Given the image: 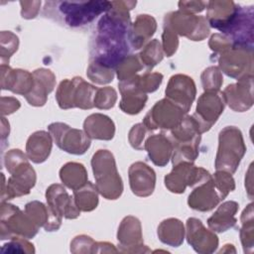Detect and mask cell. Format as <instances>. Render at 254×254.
Listing matches in <instances>:
<instances>
[{"mask_svg":"<svg viewBox=\"0 0 254 254\" xmlns=\"http://www.w3.org/2000/svg\"><path fill=\"white\" fill-rule=\"evenodd\" d=\"M83 129L90 139L111 140L115 133L113 121L106 115L94 113L86 117Z\"/></svg>","mask_w":254,"mask_h":254,"instance_id":"cell-28","label":"cell"},{"mask_svg":"<svg viewBox=\"0 0 254 254\" xmlns=\"http://www.w3.org/2000/svg\"><path fill=\"white\" fill-rule=\"evenodd\" d=\"M1 239L12 238L13 235H20L25 238L34 237L39 226L33 219L19 207L2 202L1 204Z\"/></svg>","mask_w":254,"mask_h":254,"instance_id":"cell-8","label":"cell"},{"mask_svg":"<svg viewBox=\"0 0 254 254\" xmlns=\"http://www.w3.org/2000/svg\"><path fill=\"white\" fill-rule=\"evenodd\" d=\"M216 188L219 191L221 199H224L227 194L235 189V183L231 174L224 171H216L212 176Z\"/></svg>","mask_w":254,"mask_h":254,"instance_id":"cell-43","label":"cell"},{"mask_svg":"<svg viewBox=\"0 0 254 254\" xmlns=\"http://www.w3.org/2000/svg\"><path fill=\"white\" fill-rule=\"evenodd\" d=\"M210 176L203 168H197L190 162H181L174 165L173 171L165 177V186L172 192L182 193L188 186L193 187Z\"/></svg>","mask_w":254,"mask_h":254,"instance_id":"cell-12","label":"cell"},{"mask_svg":"<svg viewBox=\"0 0 254 254\" xmlns=\"http://www.w3.org/2000/svg\"><path fill=\"white\" fill-rule=\"evenodd\" d=\"M130 188L138 196H149L153 193L156 185L154 170L143 162H136L129 168Z\"/></svg>","mask_w":254,"mask_h":254,"instance_id":"cell-20","label":"cell"},{"mask_svg":"<svg viewBox=\"0 0 254 254\" xmlns=\"http://www.w3.org/2000/svg\"><path fill=\"white\" fill-rule=\"evenodd\" d=\"M157 22L154 17L147 14H140L131 24L128 33V41L135 50L142 48L155 34Z\"/></svg>","mask_w":254,"mask_h":254,"instance_id":"cell-26","label":"cell"},{"mask_svg":"<svg viewBox=\"0 0 254 254\" xmlns=\"http://www.w3.org/2000/svg\"><path fill=\"white\" fill-rule=\"evenodd\" d=\"M224 102L234 111L244 112L253 105V75L238 79L229 84L222 93Z\"/></svg>","mask_w":254,"mask_h":254,"instance_id":"cell-16","label":"cell"},{"mask_svg":"<svg viewBox=\"0 0 254 254\" xmlns=\"http://www.w3.org/2000/svg\"><path fill=\"white\" fill-rule=\"evenodd\" d=\"M60 178L64 186L73 190L80 189L87 183V173L82 164L66 163L60 171Z\"/></svg>","mask_w":254,"mask_h":254,"instance_id":"cell-33","label":"cell"},{"mask_svg":"<svg viewBox=\"0 0 254 254\" xmlns=\"http://www.w3.org/2000/svg\"><path fill=\"white\" fill-rule=\"evenodd\" d=\"M59 12L64 21L69 27H80L93 21L98 15L106 13L110 6V1H85V2H57Z\"/></svg>","mask_w":254,"mask_h":254,"instance_id":"cell-6","label":"cell"},{"mask_svg":"<svg viewBox=\"0 0 254 254\" xmlns=\"http://www.w3.org/2000/svg\"><path fill=\"white\" fill-rule=\"evenodd\" d=\"M238 209V203L233 200L223 202L212 216L207 220L208 226L216 232H223L233 227L236 223L235 213Z\"/></svg>","mask_w":254,"mask_h":254,"instance_id":"cell-30","label":"cell"},{"mask_svg":"<svg viewBox=\"0 0 254 254\" xmlns=\"http://www.w3.org/2000/svg\"><path fill=\"white\" fill-rule=\"evenodd\" d=\"M187 238L196 252H212L218 245L217 236L193 217L187 221Z\"/></svg>","mask_w":254,"mask_h":254,"instance_id":"cell-22","label":"cell"},{"mask_svg":"<svg viewBox=\"0 0 254 254\" xmlns=\"http://www.w3.org/2000/svg\"><path fill=\"white\" fill-rule=\"evenodd\" d=\"M49 132L59 148L74 155H82L90 147V138L85 132L62 122L49 125Z\"/></svg>","mask_w":254,"mask_h":254,"instance_id":"cell-11","label":"cell"},{"mask_svg":"<svg viewBox=\"0 0 254 254\" xmlns=\"http://www.w3.org/2000/svg\"><path fill=\"white\" fill-rule=\"evenodd\" d=\"M117 100V93L114 88L110 86L97 88L94 96L93 104L99 109H109L115 105Z\"/></svg>","mask_w":254,"mask_h":254,"instance_id":"cell-42","label":"cell"},{"mask_svg":"<svg viewBox=\"0 0 254 254\" xmlns=\"http://www.w3.org/2000/svg\"><path fill=\"white\" fill-rule=\"evenodd\" d=\"M19 46L18 37L10 31L1 32V63L6 64L9 58L17 51Z\"/></svg>","mask_w":254,"mask_h":254,"instance_id":"cell-38","label":"cell"},{"mask_svg":"<svg viewBox=\"0 0 254 254\" xmlns=\"http://www.w3.org/2000/svg\"><path fill=\"white\" fill-rule=\"evenodd\" d=\"M36 179V173L29 162L20 165L11 173L5 193L1 196V198L5 196L2 202H4L5 199H11L28 194L30 190L35 186Z\"/></svg>","mask_w":254,"mask_h":254,"instance_id":"cell-18","label":"cell"},{"mask_svg":"<svg viewBox=\"0 0 254 254\" xmlns=\"http://www.w3.org/2000/svg\"><path fill=\"white\" fill-rule=\"evenodd\" d=\"M184 224L177 218L165 219L158 227V236L160 240L173 247L182 244L184 241Z\"/></svg>","mask_w":254,"mask_h":254,"instance_id":"cell-32","label":"cell"},{"mask_svg":"<svg viewBox=\"0 0 254 254\" xmlns=\"http://www.w3.org/2000/svg\"><path fill=\"white\" fill-rule=\"evenodd\" d=\"M97 88L87 83L81 77L63 80L56 93V99L62 109L78 107L90 109L94 106L93 100Z\"/></svg>","mask_w":254,"mask_h":254,"instance_id":"cell-5","label":"cell"},{"mask_svg":"<svg viewBox=\"0 0 254 254\" xmlns=\"http://www.w3.org/2000/svg\"><path fill=\"white\" fill-rule=\"evenodd\" d=\"M33 88L25 97L29 104L43 106L47 102L48 94L53 91L56 85V76L50 69L40 68L33 72Z\"/></svg>","mask_w":254,"mask_h":254,"instance_id":"cell-24","label":"cell"},{"mask_svg":"<svg viewBox=\"0 0 254 254\" xmlns=\"http://www.w3.org/2000/svg\"><path fill=\"white\" fill-rule=\"evenodd\" d=\"M144 68L142 62L139 59L138 55H129L127 56L117 66L116 72L117 77L120 81H126L135 77L141 69Z\"/></svg>","mask_w":254,"mask_h":254,"instance_id":"cell-36","label":"cell"},{"mask_svg":"<svg viewBox=\"0 0 254 254\" xmlns=\"http://www.w3.org/2000/svg\"><path fill=\"white\" fill-rule=\"evenodd\" d=\"M46 198L48 206L60 217L64 216L65 218L73 219L80 214L74 197L68 195L64 188L61 185L55 184L50 186L46 191Z\"/></svg>","mask_w":254,"mask_h":254,"instance_id":"cell-17","label":"cell"},{"mask_svg":"<svg viewBox=\"0 0 254 254\" xmlns=\"http://www.w3.org/2000/svg\"><path fill=\"white\" fill-rule=\"evenodd\" d=\"M1 132H2V139H4L9 134V123L6 121V119L4 117H2Z\"/></svg>","mask_w":254,"mask_h":254,"instance_id":"cell-51","label":"cell"},{"mask_svg":"<svg viewBox=\"0 0 254 254\" xmlns=\"http://www.w3.org/2000/svg\"><path fill=\"white\" fill-rule=\"evenodd\" d=\"M200 134L198 123L189 115H186L183 121L171 130L174 165L181 162L192 163L197 158Z\"/></svg>","mask_w":254,"mask_h":254,"instance_id":"cell-2","label":"cell"},{"mask_svg":"<svg viewBox=\"0 0 254 254\" xmlns=\"http://www.w3.org/2000/svg\"><path fill=\"white\" fill-rule=\"evenodd\" d=\"M97 191L106 199H117L123 191L113 155L108 150H98L91 160Z\"/></svg>","mask_w":254,"mask_h":254,"instance_id":"cell-3","label":"cell"},{"mask_svg":"<svg viewBox=\"0 0 254 254\" xmlns=\"http://www.w3.org/2000/svg\"><path fill=\"white\" fill-rule=\"evenodd\" d=\"M138 56L144 67L149 71L163 60V48L161 43L156 39L152 40L144 47L143 51Z\"/></svg>","mask_w":254,"mask_h":254,"instance_id":"cell-35","label":"cell"},{"mask_svg":"<svg viewBox=\"0 0 254 254\" xmlns=\"http://www.w3.org/2000/svg\"><path fill=\"white\" fill-rule=\"evenodd\" d=\"M206 8L208 25L222 33L234 19L239 5L231 0H214L207 2Z\"/></svg>","mask_w":254,"mask_h":254,"instance_id":"cell-21","label":"cell"},{"mask_svg":"<svg viewBox=\"0 0 254 254\" xmlns=\"http://www.w3.org/2000/svg\"><path fill=\"white\" fill-rule=\"evenodd\" d=\"M136 76L118 83L122 96L119 106L123 112L128 114L139 113L144 108L148 99L147 94L138 88L136 84Z\"/></svg>","mask_w":254,"mask_h":254,"instance_id":"cell-25","label":"cell"},{"mask_svg":"<svg viewBox=\"0 0 254 254\" xmlns=\"http://www.w3.org/2000/svg\"><path fill=\"white\" fill-rule=\"evenodd\" d=\"M21 15L25 19L35 18L40 10L41 1H20Z\"/></svg>","mask_w":254,"mask_h":254,"instance_id":"cell-48","label":"cell"},{"mask_svg":"<svg viewBox=\"0 0 254 254\" xmlns=\"http://www.w3.org/2000/svg\"><path fill=\"white\" fill-rule=\"evenodd\" d=\"M209 48L216 54L220 55L228 51L232 47V43L228 37L223 34H214L210 37Z\"/></svg>","mask_w":254,"mask_h":254,"instance_id":"cell-46","label":"cell"},{"mask_svg":"<svg viewBox=\"0 0 254 254\" xmlns=\"http://www.w3.org/2000/svg\"><path fill=\"white\" fill-rule=\"evenodd\" d=\"M221 197L212 176L203 182L197 184V187L189 196L188 203L190 207L199 211H209L220 201Z\"/></svg>","mask_w":254,"mask_h":254,"instance_id":"cell-19","label":"cell"},{"mask_svg":"<svg viewBox=\"0 0 254 254\" xmlns=\"http://www.w3.org/2000/svg\"><path fill=\"white\" fill-rule=\"evenodd\" d=\"M165 92L166 98L188 113L194 100L196 89L191 77L186 74H175L170 78Z\"/></svg>","mask_w":254,"mask_h":254,"instance_id":"cell-15","label":"cell"},{"mask_svg":"<svg viewBox=\"0 0 254 254\" xmlns=\"http://www.w3.org/2000/svg\"><path fill=\"white\" fill-rule=\"evenodd\" d=\"M86 74L91 81L98 83V84L108 83V82L112 81V79L114 77L113 69L104 67L102 65H99V64L91 63V62L88 65Z\"/></svg>","mask_w":254,"mask_h":254,"instance_id":"cell-41","label":"cell"},{"mask_svg":"<svg viewBox=\"0 0 254 254\" xmlns=\"http://www.w3.org/2000/svg\"><path fill=\"white\" fill-rule=\"evenodd\" d=\"M7 171L11 174L20 165L28 162V157L19 149H13L6 153L4 158Z\"/></svg>","mask_w":254,"mask_h":254,"instance_id":"cell-45","label":"cell"},{"mask_svg":"<svg viewBox=\"0 0 254 254\" xmlns=\"http://www.w3.org/2000/svg\"><path fill=\"white\" fill-rule=\"evenodd\" d=\"M52 136L46 131H37L33 133L26 145V153L28 159L36 164L45 162L50 156L52 150Z\"/></svg>","mask_w":254,"mask_h":254,"instance_id":"cell-29","label":"cell"},{"mask_svg":"<svg viewBox=\"0 0 254 254\" xmlns=\"http://www.w3.org/2000/svg\"><path fill=\"white\" fill-rule=\"evenodd\" d=\"M163 80V74L160 72H145L136 76V84L138 88L147 94V92L155 91Z\"/></svg>","mask_w":254,"mask_h":254,"instance_id":"cell-40","label":"cell"},{"mask_svg":"<svg viewBox=\"0 0 254 254\" xmlns=\"http://www.w3.org/2000/svg\"><path fill=\"white\" fill-rule=\"evenodd\" d=\"M242 228L240 231L241 241L244 246H253V204L249 203L241 215Z\"/></svg>","mask_w":254,"mask_h":254,"instance_id":"cell-37","label":"cell"},{"mask_svg":"<svg viewBox=\"0 0 254 254\" xmlns=\"http://www.w3.org/2000/svg\"><path fill=\"white\" fill-rule=\"evenodd\" d=\"M144 149L147 150L150 160L159 167L166 166L173 155L172 141L164 134L150 136L144 143Z\"/></svg>","mask_w":254,"mask_h":254,"instance_id":"cell-27","label":"cell"},{"mask_svg":"<svg viewBox=\"0 0 254 254\" xmlns=\"http://www.w3.org/2000/svg\"><path fill=\"white\" fill-rule=\"evenodd\" d=\"M222 74L217 66H209L201 74L204 91H218L223 82Z\"/></svg>","mask_w":254,"mask_h":254,"instance_id":"cell-39","label":"cell"},{"mask_svg":"<svg viewBox=\"0 0 254 254\" xmlns=\"http://www.w3.org/2000/svg\"><path fill=\"white\" fill-rule=\"evenodd\" d=\"M224 105L223 95L218 91H205L200 95L192 117L198 123L201 133L208 131L216 122L223 112Z\"/></svg>","mask_w":254,"mask_h":254,"instance_id":"cell-14","label":"cell"},{"mask_svg":"<svg viewBox=\"0 0 254 254\" xmlns=\"http://www.w3.org/2000/svg\"><path fill=\"white\" fill-rule=\"evenodd\" d=\"M218 64L220 71L237 80L246 75H253V48L232 46L219 55Z\"/></svg>","mask_w":254,"mask_h":254,"instance_id":"cell-9","label":"cell"},{"mask_svg":"<svg viewBox=\"0 0 254 254\" xmlns=\"http://www.w3.org/2000/svg\"><path fill=\"white\" fill-rule=\"evenodd\" d=\"M253 7L240 6L238 11L229 24V26L222 32L228 37L232 46H242L253 48Z\"/></svg>","mask_w":254,"mask_h":254,"instance_id":"cell-13","label":"cell"},{"mask_svg":"<svg viewBox=\"0 0 254 254\" xmlns=\"http://www.w3.org/2000/svg\"><path fill=\"white\" fill-rule=\"evenodd\" d=\"M163 39V52L167 55V57H171L175 54L179 46L178 35L173 32L170 28L164 26V32L162 35Z\"/></svg>","mask_w":254,"mask_h":254,"instance_id":"cell-44","label":"cell"},{"mask_svg":"<svg viewBox=\"0 0 254 254\" xmlns=\"http://www.w3.org/2000/svg\"><path fill=\"white\" fill-rule=\"evenodd\" d=\"M109 10L97 23L90 49V62L113 69L127 57L129 11L136 1H110Z\"/></svg>","mask_w":254,"mask_h":254,"instance_id":"cell-1","label":"cell"},{"mask_svg":"<svg viewBox=\"0 0 254 254\" xmlns=\"http://www.w3.org/2000/svg\"><path fill=\"white\" fill-rule=\"evenodd\" d=\"M117 239L120 246H144L139 219L134 216L124 217L118 228Z\"/></svg>","mask_w":254,"mask_h":254,"instance_id":"cell-31","label":"cell"},{"mask_svg":"<svg viewBox=\"0 0 254 254\" xmlns=\"http://www.w3.org/2000/svg\"><path fill=\"white\" fill-rule=\"evenodd\" d=\"M73 197L77 207L82 211H91L98 204L97 190L89 182L80 189L73 190Z\"/></svg>","mask_w":254,"mask_h":254,"instance_id":"cell-34","label":"cell"},{"mask_svg":"<svg viewBox=\"0 0 254 254\" xmlns=\"http://www.w3.org/2000/svg\"><path fill=\"white\" fill-rule=\"evenodd\" d=\"M146 131L147 129L143 123L136 124L131 128L129 132V142L134 149H137V150L144 149L143 142H144Z\"/></svg>","mask_w":254,"mask_h":254,"instance_id":"cell-47","label":"cell"},{"mask_svg":"<svg viewBox=\"0 0 254 254\" xmlns=\"http://www.w3.org/2000/svg\"><path fill=\"white\" fill-rule=\"evenodd\" d=\"M187 112L168 98L158 101L146 114L143 124L147 130H172L186 117Z\"/></svg>","mask_w":254,"mask_h":254,"instance_id":"cell-10","label":"cell"},{"mask_svg":"<svg viewBox=\"0 0 254 254\" xmlns=\"http://www.w3.org/2000/svg\"><path fill=\"white\" fill-rule=\"evenodd\" d=\"M164 26L177 35L187 37L191 41H202L209 35V25L203 16H196L181 10L165 16Z\"/></svg>","mask_w":254,"mask_h":254,"instance_id":"cell-7","label":"cell"},{"mask_svg":"<svg viewBox=\"0 0 254 254\" xmlns=\"http://www.w3.org/2000/svg\"><path fill=\"white\" fill-rule=\"evenodd\" d=\"M20 108V102L14 97H2L1 98V113L2 115L11 114Z\"/></svg>","mask_w":254,"mask_h":254,"instance_id":"cell-50","label":"cell"},{"mask_svg":"<svg viewBox=\"0 0 254 254\" xmlns=\"http://www.w3.org/2000/svg\"><path fill=\"white\" fill-rule=\"evenodd\" d=\"M219 144L215 158L216 171L233 174L246 152L241 131L234 126H227L219 133Z\"/></svg>","mask_w":254,"mask_h":254,"instance_id":"cell-4","label":"cell"},{"mask_svg":"<svg viewBox=\"0 0 254 254\" xmlns=\"http://www.w3.org/2000/svg\"><path fill=\"white\" fill-rule=\"evenodd\" d=\"M179 8L181 11L194 14L199 13L204 10L207 6V2L205 1H180L179 2Z\"/></svg>","mask_w":254,"mask_h":254,"instance_id":"cell-49","label":"cell"},{"mask_svg":"<svg viewBox=\"0 0 254 254\" xmlns=\"http://www.w3.org/2000/svg\"><path fill=\"white\" fill-rule=\"evenodd\" d=\"M33 73L23 69H12L7 64H1V87L14 93L26 96L33 88Z\"/></svg>","mask_w":254,"mask_h":254,"instance_id":"cell-23","label":"cell"}]
</instances>
